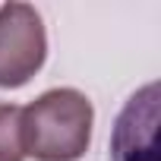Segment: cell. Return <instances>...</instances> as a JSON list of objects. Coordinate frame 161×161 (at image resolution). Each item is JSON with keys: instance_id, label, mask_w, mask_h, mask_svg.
Returning <instances> with one entry per match:
<instances>
[{"instance_id": "3", "label": "cell", "mask_w": 161, "mask_h": 161, "mask_svg": "<svg viewBox=\"0 0 161 161\" xmlns=\"http://www.w3.org/2000/svg\"><path fill=\"white\" fill-rule=\"evenodd\" d=\"M111 161H158V82L142 86L117 114Z\"/></svg>"}, {"instance_id": "2", "label": "cell", "mask_w": 161, "mask_h": 161, "mask_svg": "<svg viewBox=\"0 0 161 161\" xmlns=\"http://www.w3.org/2000/svg\"><path fill=\"white\" fill-rule=\"evenodd\" d=\"M47 35L29 3L0 7V89H19L41 69Z\"/></svg>"}, {"instance_id": "4", "label": "cell", "mask_w": 161, "mask_h": 161, "mask_svg": "<svg viewBox=\"0 0 161 161\" xmlns=\"http://www.w3.org/2000/svg\"><path fill=\"white\" fill-rule=\"evenodd\" d=\"M0 161H25L22 108L16 104H0Z\"/></svg>"}, {"instance_id": "1", "label": "cell", "mask_w": 161, "mask_h": 161, "mask_svg": "<svg viewBox=\"0 0 161 161\" xmlns=\"http://www.w3.org/2000/svg\"><path fill=\"white\" fill-rule=\"evenodd\" d=\"M92 101L76 89H51L22 108V148L38 161H76L92 142Z\"/></svg>"}]
</instances>
